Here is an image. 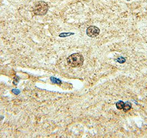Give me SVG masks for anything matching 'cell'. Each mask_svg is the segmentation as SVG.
Returning a JSON list of instances; mask_svg holds the SVG:
<instances>
[{
    "instance_id": "cell-1",
    "label": "cell",
    "mask_w": 147,
    "mask_h": 138,
    "mask_svg": "<svg viewBox=\"0 0 147 138\" xmlns=\"http://www.w3.org/2000/svg\"><path fill=\"white\" fill-rule=\"evenodd\" d=\"M67 63L68 65L71 67H79L83 64V57L79 53H75L68 57Z\"/></svg>"
},
{
    "instance_id": "cell-2",
    "label": "cell",
    "mask_w": 147,
    "mask_h": 138,
    "mask_svg": "<svg viewBox=\"0 0 147 138\" xmlns=\"http://www.w3.org/2000/svg\"><path fill=\"white\" fill-rule=\"evenodd\" d=\"M49 6L45 2L40 1L34 3L33 7V12L37 16H43L47 14Z\"/></svg>"
},
{
    "instance_id": "cell-3",
    "label": "cell",
    "mask_w": 147,
    "mask_h": 138,
    "mask_svg": "<svg viewBox=\"0 0 147 138\" xmlns=\"http://www.w3.org/2000/svg\"><path fill=\"white\" fill-rule=\"evenodd\" d=\"M100 30L95 26H90L87 29L86 34L90 37H95L99 35Z\"/></svg>"
},
{
    "instance_id": "cell-4",
    "label": "cell",
    "mask_w": 147,
    "mask_h": 138,
    "mask_svg": "<svg viewBox=\"0 0 147 138\" xmlns=\"http://www.w3.org/2000/svg\"><path fill=\"white\" fill-rule=\"evenodd\" d=\"M131 108H132L131 103L129 102H127L124 103V106L123 107V111L124 112H127L128 111H129L131 110Z\"/></svg>"
},
{
    "instance_id": "cell-5",
    "label": "cell",
    "mask_w": 147,
    "mask_h": 138,
    "mask_svg": "<svg viewBox=\"0 0 147 138\" xmlns=\"http://www.w3.org/2000/svg\"><path fill=\"white\" fill-rule=\"evenodd\" d=\"M124 106V102L122 101H119L116 103V107L118 110H122Z\"/></svg>"
},
{
    "instance_id": "cell-6",
    "label": "cell",
    "mask_w": 147,
    "mask_h": 138,
    "mask_svg": "<svg viewBox=\"0 0 147 138\" xmlns=\"http://www.w3.org/2000/svg\"><path fill=\"white\" fill-rule=\"evenodd\" d=\"M51 81L53 83H55V84H59V83H61L60 80H59V79H56L55 78H51Z\"/></svg>"
},
{
    "instance_id": "cell-7",
    "label": "cell",
    "mask_w": 147,
    "mask_h": 138,
    "mask_svg": "<svg viewBox=\"0 0 147 138\" xmlns=\"http://www.w3.org/2000/svg\"><path fill=\"white\" fill-rule=\"evenodd\" d=\"M117 61L119 63H124V62H125V61H126V59H124L123 57H121L118 58V59H117Z\"/></svg>"
},
{
    "instance_id": "cell-8",
    "label": "cell",
    "mask_w": 147,
    "mask_h": 138,
    "mask_svg": "<svg viewBox=\"0 0 147 138\" xmlns=\"http://www.w3.org/2000/svg\"><path fill=\"white\" fill-rule=\"evenodd\" d=\"M127 1H130V0H127Z\"/></svg>"
}]
</instances>
